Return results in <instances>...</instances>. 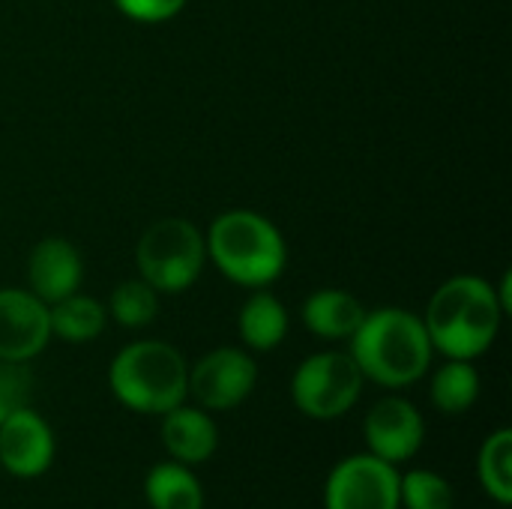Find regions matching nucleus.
<instances>
[{
    "label": "nucleus",
    "mask_w": 512,
    "mask_h": 509,
    "mask_svg": "<svg viewBox=\"0 0 512 509\" xmlns=\"http://www.w3.org/2000/svg\"><path fill=\"white\" fill-rule=\"evenodd\" d=\"M108 387L123 408L162 417L189 399V363L171 342L138 339L114 354Z\"/></svg>",
    "instance_id": "nucleus-4"
},
{
    "label": "nucleus",
    "mask_w": 512,
    "mask_h": 509,
    "mask_svg": "<svg viewBox=\"0 0 512 509\" xmlns=\"http://www.w3.org/2000/svg\"><path fill=\"white\" fill-rule=\"evenodd\" d=\"M51 339L48 306L27 288H0V360L30 363Z\"/></svg>",
    "instance_id": "nucleus-10"
},
{
    "label": "nucleus",
    "mask_w": 512,
    "mask_h": 509,
    "mask_svg": "<svg viewBox=\"0 0 512 509\" xmlns=\"http://www.w3.org/2000/svg\"><path fill=\"white\" fill-rule=\"evenodd\" d=\"M477 480L483 492L498 504L510 507L512 504V432L498 429L492 432L480 453H477Z\"/></svg>",
    "instance_id": "nucleus-19"
},
{
    "label": "nucleus",
    "mask_w": 512,
    "mask_h": 509,
    "mask_svg": "<svg viewBox=\"0 0 512 509\" xmlns=\"http://www.w3.org/2000/svg\"><path fill=\"white\" fill-rule=\"evenodd\" d=\"M366 318V306L342 288H321L303 303V324L312 336L324 342H348L360 321Z\"/></svg>",
    "instance_id": "nucleus-14"
},
{
    "label": "nucleus",
    "mask_w": 512,
    "mask_h": 509,
    "mask_svg": "<svg viewBox=\"0 0 512 509\" xmlns=\"http://www.w3.org/2000/svg\"><path fill=\"white\" fill-rule=\"evenodd\" d=\"M108 315L126 327V330H141L147 324L156 321L159 315V294L138 276V279H126L111 291L108 300Z\"/></svg>",
    "instance_id": "nucleus-20"
},
{
    "label": "nucleus",
    "mask_w": 512,
    "mask_h": 509,
    "mask_svg": "<svg viewBox=\"0 0 512 509\" xmlns=\"http://www.w3.org/2000/svg\"><path fill=\"white\" fill-rule=\"evenodd\" d=\"M162 447L168 453V459L180 462V465H204L207 459H213L216 447H219V429L210 417V411L198 408V405H177L168 414H162Z\"/></svg>",
    "instance_id": "nucleus-13"
},
{
    "label": "nucleus",
    "mask_w": 512,
    "mask_h": 509,
    "mask_svg": "<svg viewBox=\"0 0 512 509\" xmlns=\"http://www.w3.org/2000/svg\"><path fill=\"white\" fill-rule=\"evenodd\" d=\"M30 396H33V372L27 369V363L0 360V423L15 411L30 408Z\"/></svg>",
    "instance_id": "nucleus-22"
},
{
    "label": "nucleus",
    "mask_w": 512,
    "mask_h": 509,
    "mask_svg": "<svg viewBox=\"0 0 512 509\" xmlns=\"http://www.w3.org/2000/svg\"><path fill=\"white\" fill-rule=\"evenodd\" d=\"M429 399L441 414H465L480 399V372L474 360H447L441 369H435L429 384Z\"/></svg>",
    "instance_id": "nucleus-18"
},
{
    "label": "nucleus",
    "mask_w": 512,
    "mask_h": 509,
    "mask_svg": "<svg viewBox=\"0 0 512 509\" xmlns=\"http://www.w3.org/2000/svg\"><path fill=\"white\" fill-rule=\"evenodd\" d=\"M366 378L348 351L309 354L291 378V402L309 420H339L363 396Z\"/></svg>",
    "instance_id": "nucleus-6"
},
{
    "label": "nucleus",
    "mask_w": 512,
    "mask_h": 509,
    "mask_svg": "<svg viewBox=\"0 0 512 509\" xmlns=\"http://www.w3.org/2000/svg\"><path fill=\"white\" fill-rule=\"evenodd\" d=\"M57 441L48 420L21 408L0 423V468L15 480H36L54 465Z\"/></svg>",
    "instance_id": "nucleus-11"
},
{
    "label": "nucleus",
    "mask_w": 512,
    "mask_h": 509,
    "mask_svg": "<svg viewBox=\"0 0 512 509\" xmlns=\"http://www.w3.org/2000/svg\"><path fill=\"white\" fill-rule=\"evenodd\" d=\"M84 279L81 252L63 237H45L33 246L27 258V291H33L45 306L75 294Z\"/></svg>",
    "instance_id": "nucleus-12"
},
{
    "label": "nucleus",
    "mask_w": 512,
    "mask_h": 509,
    "mask_svg": "<svg viewBox=\"0 0 512 509\" xmlns=\"http://www.w3.org/2000/svg\"><path fill=\"white\" fill-rule=\"evenodd\" d=\"M144 498L150 509H204V486L189 465L168 459L147 471Z\"/></svg>",
    "instance_id": "nucleus-16"
},
{
    "label": "nucleus",
    "mask_w": 512,
    "mask_h": 509,
    "mask_svg": "<svg viewBox=\"0 0 512 509\" xmlns=\"http://www.w3.org/2000/svg\"><path fill=\"white\" fill-rule=\"evenodd\" d=\"M288 327H291V318H288L285 303L264 288L249 294V300L240 306L237 333H240V342L246 351L267 354V351L279 348L288 336Z\"/></svg>",
    "instance_id": "nucleus-15"
},
{
    "label": "nucleus",
    "mask_w": 512,
    "mask_h": 509,
    "mask_svg": "<svg viewBox=\"0 0 512 509\" xmlns=\"http://www.w3.org/2000/svg\"><path fill=\"white\" fill-rule=\"evenodd\" d=\"M348 345L363 378L384 390H405L417 384L432 369L435 357L423 318L399 306L366 312Z\"/></svg>",
    "instance_id": "nucleus-1"
},
{
    "label": "nucleus",
    "mask_w": 512,
    "mask_h": 509,
    "mask_svg": "<svg viewBox=\"0 0 512 509\" xmlns=\"http://www.w3.org/2000/svg\"><path fill=\"white\" fill-rule=\"evenodd\" d=\"M207 261L240 288H267L288 267V243L282 231L255 210L219 213L207 234Z\"/></svg>",
    "instance_id": "nucleus-3"
},
{
    "label": "nucleus",
    "mask_w": 512,
    "mask_h": 509,
    "mask_svg": "<svg viewBox=\"0 0 512 509\" xmlns=\"http://www.w3.org/2000/svg\"><path fill=\"white\" fill-rule=\"evenodd\" d=\"M258 384V363L246 348H213L189 366V396L204 411L240 408Z\"/></svg>",
    "instance_id": "nucleus-8"
},
{
    "label": "nucleus",
    "mask_w": 512,
    "mask_h": 509,
    "mask_svg": "<svg viewBox=\"0 0 512 509\" xmlns=\"http://www.w3.org/2000/svg\"><path fill=\"white\" fill-rule=\"evenodd\" d=\"M324 509H402L399 468L372 453L336 462L324 483Z\"/></svg>",
    "instance_id": "nucleus-7"
},
{
    "label": "nucleus",
    "mask_w": 512,
    "mask_h": 509,
    "mask_svg": "<svg viewBox=\"0 0 512 509\" xmlns=\"http://www.w3.org/2000/svg\"><path fill=\"white\" fill-rule=\"evenodd\" d=\"M363 441H366V453L399 468L423 450L426 420L414 402L402 396H387L369 408L363 420Z\"/></svg>",
    "instance_id": "nucleus-9"
},
{
    "label": "nucleus",
    "mask_w": 512,
    "mask_h": 509,
    "mask_svg": "<svg viewBox=\"0 0 512 509\" xmlns=\"http://www.w3.org/2000/svg\"><path fill=\"white\" fill-rule=\"evenodd\" d=\"M135 264L156 294H183L198 282L207 264L204 234L192 219L162 216L141 234Z\"/></svg>",
    "instance_id": "nucleus-5"
},
{
    "label": "nucleus",
    "mask_w": 512,
    "mask_h": 509,
    "mask_svg": "<svg viewBox=\"0 0 512 509\" xmlns=\"http://www.w3.org/2000/svg\"><path fill=\"white\" fill-rule=\"evenodd\" d=\"M48 321H51V336L69 345H84L102 336L108 324V309L96 297L75 291L48 306Z\"/></svg>",
    "instance_id": "nucleus-17"
},
{
    "label": "nucleus",
    "mask_w": 512,
    "mask_h": 509,
    "mask_svg": "<svg viewBox=\"0 0 512 509\" xmlns=\"http://www.w3.org/2000/svg\"><path fill=\"white\" fill-rule=\"evenodd\" d=\"M420 318L435 354H444L447 360H477L495 345L507 315L492 282L480 276H453L429 297Z\"/></svg>",
    "instance_id": "nucleus-2"
},
{
    "label": "nucleus",
    "mask_w": 512,
    "mask_h": 509,
    "mask_svg": "<svg viewBox=\"0 0 512 509\" xmlns=\"http://www.w3.org/2000/svg\"><path fill=\"white\" fill-rule=\"evenodd\" d=\"M399 504L402 509H453L456 492L447 477L429 468H417L399 474Z\"/></svg>",
    "instance_id": "nucleus-21"
},
{
    "label": "nucleus",
    "mask_w": 512,
    "mask_h": 509,
    "mask_svg": "<svg viewBox=\"0 0 512 509\" xmlns=\"http://www.w3.org/2000/svg\"><path fill=\"white\" fill-rule=\"evenodd\" d=\"M495 294H498V303H501L504 315H510L512 312V276L510 273H504V276H501V285L495 288Z\"/></svg>",
    "instance_id": "nucleus-24"
},
{
    "label": "nucleus",
    "mask_w": 512,
    "mask_h": 509,
    "mask_svg": "<svg viewBox=\"0 0 512 509\" xmlns=\"http://www.w3.org/2000/svg\"><path fill=\"white\" fill-rule=\"evenodd\" d=\"M189 0H114V6L132 18V21H141V24H162V21H171L174 15L183 12Z\"/></svg>",
    "instance_id": "nucleus-23"
}]
</instances>
